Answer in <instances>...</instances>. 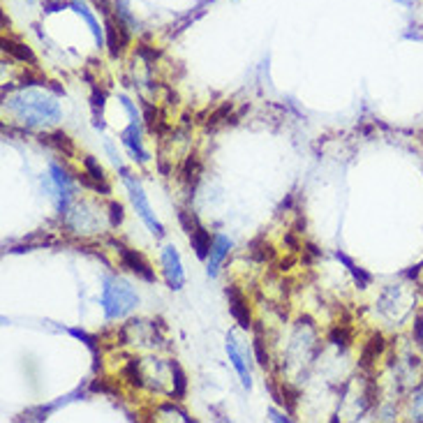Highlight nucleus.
Instances as JSON below:
<instances>
[{"instance_id": "11", "label": "nucleus", "mask_w": 423, "mask_h": 423, "mask_svg": "<svg viewBox=\"0 0 423 423\" xmlns=\"http://www.w3.org/2000/svg\"><path fill=\"white\" fill-rule=\"evenodd\" d=\"M227 356H229V361H232V365L236 368V372H239L243 386H246V389L250 391V389H253V377H250L246 356H243V352L239 349V345H236L234 335H227Z\"/></svg>"}, {"instance_id": "23", "label": "nucleus", "mask_w": 423, "mask_h": 423, "mask_svg": "<svg viewBox=\"0 0 423 423\" xmlns=\"http://www.w3.org/2000/svg\"><path fill=\"white\" fill-rule=\"evenodd\" d=\"M229 118H232V104H222L218 106L215 111L209 113V120H206V127H218V125H225L229 123Z\"/></svg>"}, {"instance_id": "9", "label": "nucleus", "mask_w": 423, "mask_h": 423, "mask_svg": "<svg viewBox=\"0 0 423 423\" xmlns=\"http://www.w3.org/2000/svg\"><path fill=\"white\" fill-rule=\"evenodd\" d=\"M120 141H123V146L130 150V155L134 160H139L141 164L148 162V153L143 150V143H141V132H139V120H130V125H127V130L120 134Z\"/></svg>"}, {"instance_id": "32", "label": "nucleus", "mask_w": 423, "mask_h": 423, "mask_svg": "<svg viewBox=\"0 0 423 423\" xmlns=\"http://www.w3.org/2000/svg\"><path fill=\"white\" fill-rule=\"evenodd\" d=\"M285 243H287V246H289V250H292V253H296V250H301L298 241L294 239V234H287V236H285Z\"/></svg>"}, {"instance_id": "5", "label": "nucleus", "mask_w": 423, "mask_h": 423, "mask_svg": "<svg viewBox=\"0 0 423 423\" xmlns=\"http://www.w3.org/2000/svg\"><path fill=\"white\" fill-rule=\"evenodd\" d=\"M104 40H106V47H109L111 58H118V56L127 49V45H130V31H127L125 21L120 17H111V14H106Z\"/></svg>"}, {"instance_id": "21", "label": "nucleus", "mask_w": 423, "mask_h": 423, "mask_svg": "<svg viewBox=\"0 0 423 423\" xmlns=\"http://www.w3.org/2000/svg\"><path fill=\"white\" fill-rule=\"evenodd\" d=\"M255 356H257V363L262 365V368H271V354H269V347H266V340H264V328L260 324H255Z\"/></svg>"}, {"instance_id": "19", "label": "nucleus", "mask_w": 423, "mask_h": 423, "mask_svg": "<svg viewBox=\"0 0 423 423\" xmlns=\"http://www.w3.org/2000/svg\"><path fill=\"white\" fill-rule=\"evenodd\" d=\"M250 257L257 264H269L276 260V248L264 239V236H257V239L250 243Z\"/></svg>"}, {"instance_id": "24", "label": "nucleus", "mask_w": 423, "mask_h": 423, "mask_svg": "<svg viewBox=\"0 0 423 423\" xmlns=\"http://www.w3.org/2000/svg\"><path fill=\"white\" fill-rule=\"evenodd\" d=\"M338 260L340 262H345L347 264V269L352 271V276H354V280H356V285L361 287V289H365V287H368V282H370V273H365L363 269H358L356 264L349 260L347 255H342V253H338Z\"/></svg>"}, {"instance_id": "7", "label": "nucleus", "mask_w": 423, "mask_h": 423, "mask_svg": "<svg viewBox=\"0 0 423 423\" xmlns=\"http://www.w3.org/2000/svg\"><path fill=\"white\" fill-rule=\"evenodd\" d=\"M162 273L164 280H167L169 289H183L185 285V273H183V264H181V255L174 246H164L162 250Z\"/></svg>"}, {"instance_id": "26", "label": "nucleus", "mask_w": 423, "mask_h": 423, "mask_svg": "<svg viewBox=\"0 0 423 423\" xmlns=\"http://www.w3.org/2000/svg\"><path fill=\"white\" fill-rule=\"evenodd\" d=\"M83 169H86V174H88L90 178H95V181H106V176H104V169L99 167L97 160L93 155H86L83 157Z\"/></svg>"}, {"instance_id": "14", "label": "nucleus", "mask_w": 423, "mask_h": 423, "mask_svg": "<svg viewBox=\"0 0 423 423\" xmlns=\"http://www.w3.org/2000/svg\"><path fill=\"white\" fill-rule=\"evenodd\" d=\"M190 243H192V250H195V255L199 257V260H209L211 248H213V236L202 222H199L195 232L190 234Z\"/></svg>"}, {"instance_id": "6", "label": "nucleus", "mask_w": 423, "mask_h": 423, "mask_svg": "<svg viewBox=\"0 0 423 423\" xmlns=\"http://www.w3.org/2000/svg\"><path fill=\"white\" fill-rule=\"evenodd\" d=\"M225 294L229 301V312H232V317L236 319V324L241 328H246V331H250V328L255 326V321H253V310H250L248 296L241 292V287H236V285H229Z\"/></svg>"}, {"instance_id": "12", "label": "nucleus", "mask_w": 423, "mask_h": 423, "mask_svg": "<svg viewBox=\"0 0 423 423\" xmlns=\"http://www.w3.org/2000/svg\"><path fill=\"white\" fill-rule=\"evenodd\" d=\"M229 250H232V241H229L227 236H222V234H215L213 236V248H211V255H209V276L211 278L218 276L220 264L225 262Z\"/></svg>"}, {"instance_id": "17", "label": "nucleus", "mask_w": 423, "mask_h": 423, "mask_svg": "<svg viewBox=\"0 0 423 423\" xmlns=\"http://www.w3.org/2000/svg\"><path fill=\"white\" fill-rule=\"evenodd\" d=\"M328 340H331L335 347L347 349L354 342V326L349 324L347 319L338 321V324H333L331 331H328Z\"/></svg>"}, {"instance_id": "18", "label": "nucleus", "mask_w": 423, "mask_h": 423, "mask_svg": "<svg viewBox=\"0 0 423 423\" xmlns=\"http://www.w3.org/2000/svg\"><path fill=\"white\" fill-rule=\"evenodd\" d=\"M3 51L10 54L12 58H17L21 63H31V65H35V63H38V58H35V54H33V49L26 47L24 42L14 40V38H3Z\"/></svg>"}, {"instance_id": "25", "label": "nucleus", "mask_w": 423, "mask_h": 423, "mask_svg": "<svg viewBox=\"0 0 423 423\" xmlns=\"http://www.w3.org/2000/svg\"><path fill=\"white\" fill-rule=\"evenodd\" d=\"M72 7H74V10L81 14V17L86 19V24L90 26V31H93V35H95V40L97 42H102V33H99V26H97V21L93 19V14L86 10V5L81 3V0H72Z\"/></svg>"}, {"instance_id": "16", "label": "nucleus", "mask_w": 423, "mask_h": 423, "mask_svg": "<svg viewBox=\"0 0 423 423\" xmlns=\"http://www.w3.org/2000/svg\"><path fill=\"white\" fill-rule=\"evenodd\" d=\"M42 143H47V146H51L54 150H58L65 157H74L77 155V146L74 141H72L65 132H51V134H42Z\"/></svg>"}, {"instance_id": "29", "label": "nucleus", "mask_w": 423, "mask_h": 423, "mask_svg": "<svg viewBox=\"0 0 423 423\" xmlns=\"http://www.w3.org/2000/svg\"><path fill=\"white\" fill-rule=\"evenodd\" d=\"M109 218H111V227H118V225H123V220H125V213H123V204H118V202H109Z\"/></svg>"}, {"instance_id": "30", "label": "nucleus", "mask_w": 423, "mask_h": 423, "mask_svg": "<svg viewBox=\"0 0 423 423\" xmlns=\"http://www.w3.org/2000/svg\"><path fill=\"white\" fill-rule=\"evenodd\" d=\"M70 333L74 335V338H79V340H83L86 342V347L90 349L93 354H97V345H95V340L90 338L88 333H83V331H79V328H70Z\"/></svg>"}, {"instance_id": "8", "label": "nucleus", "mask_w": 423, "mask_h": 423, "mask_svg": "<svg viewBox=\"0 0 423 423\" xmlns=\"http://www.w3.org/2000/svg\"><path fill=\"white\" fill-rule=\"evenodd\" d=\"M384 349H386L384 335L379 333V331L370 333V338L365 340L363 347H361V356H358V368H361V370H372V365H375L377 358L384 354Z\"/></svg>"}, {"instance_id": "1", "label": "nucleus", "mask_w": 423, "mask_h": 423, "mask_svg": "<svg viewBox=\"0 0 423 423\" xmlns=\"http://www.w3.org/2000/svg\"><path fill=\"white\" fill-rule=\"evenodd\" d=\"M5 106L26 125H54L61 120L58 102L40 90H21L7 97Z\"/></svg>"}, {"instance_id": "27", "label": "nucleus", "mask_w": 423, "mask_h": 423, "mask_svg": "<svg viewBox=\"0 0 423 423\" xmlns=\"http://www.w3.org/2000/svg\"><path fill=\"white\" fill-rule=\"evenodd\" d=\"M178 220H181V225H183V229H185V234H192L197 229V225H199V220H197V215L192 213V211H188V209H178Z\"/></svg>"}, {"instance_id": "4", "label": "nucleus", "mask_w": 423, "mask_h": 423, "mask_svg": "<svg viewBox=\"0 0 423 423\" xmlns=\"http://www.w3.org/2000/svg\"><path fill=\"white\" fill-rule=\"evenodd\" d=\"M109 243H111V248L118 253L123 269H127L130 273H134L137 278H141V280L155 282V271H153V266H150V262L146 260V257H143L141 253H137V250L127 248L125 243H120V241H116V239H111Z\"/></svg>"}, {"instance_id": "31", "label": "nucleus", "mask_w": 423, "mask_h": 423, "mask_svg": "<svg viewBox=\"0 0 423 423\" xmlns=\"http://www.w3.org/2000/svg\"><path fill=\"white\" fill-rule=\"evenodd\" d=\"M303 253L308 255V257H305V262H308V264H310V262L314 260V257H319V255H321L319 250H317V246H312V243H303Z\"/></svg>"}, {"instance_id": "33", "label": "nucleus", "mask_w": 423, "mask_h": 423, "mask_svg": "<svg viewBox=\"0 0 423 423\" xmlns=\"http://www.w3.org/2000/svg\"><path fill=\"white\" fill-rule=\"evenodd\" d=\"M271 419H273V421H289V417H280L276 410H271Z\"/></svg>"}, {"instance_id": "28", "label": "nucleus", "mask_w": 423, "mask_h": 423, "mask_svg": "<svg viewBox=\"0 0 423 423\" xmlns=\"http://www.w3.org/2000/svg\"><path fill=\"white\" fill-rule=\"evenodd\" d=\"M137 54H139V58H143L148 63V65H153V63L160 58V51H157L155 47H150V45H139Z\"/></svg>"}, {"instance_id": "3", "label": "nucleus", "mask_w": 423, "mask_h": 423, "mask_svg": "<svg viewBox=\"0 0 423 423\" xmlns=\"http://www.w3.org/2000/svg\"><path fill=\"white\" fill-rule=\"evenodd\" d=\"M118 169L123 171V181H125V185H127V192H130V199H132L134 209H137V213H139V218L146 222V227H148L155 236H164L162 222L155 218V213H153V209H150V204H148V199H146V192H143L141 183L137 181V176H132L130 171L123 167V164H120Z\"/></svg>"}, {"instance_id": "22", "label": "nucleus", "mask_w": 423, "mask_h": 423, "mask_svg": "<svg viewBox=\"0 0 423 423\" xmlns=\"http://www.w3.org/2000/svg\"><path fill=\"white\" fill-rule=\"evenodd\" d=\"M123 377L127 379V384L137 386V389H141L143 384V375H141V368H139V358H127L125 368H123Z\"/></svg>"}, {"instance_id": "13", "label": "nucleus", "mask_w": 423, "mask_h": 423, "mask_svg": "<svg viewBox=\"0 0 423 423\" xmlns=\"http://www.w3.org/2000/svg\"><path fill=\"white\" fill-rule=\"evenodd\" d=\"M199 178H202V160L197 153H190L181 164V181L188 190H195Z\"/></svg>"}, {"instance_id": "10", "label": "nucleus", "mask_w": 423, "mask_h": 423, "mask_svg": "<svg viewBox=\"0 0 423 423\" xmlns=\"http://www.w3.org/2000/svg\"><path fill=\"white\" fill-rule=\"evenodd\" d=\"M266 389L271 391V396H273L276 403H278V405H282L287 412H289V414L296 412L298 398H301L298 389H294V386H292V384H287V382H282L280 386H276L273 382H269V384H266Z\"/></svg>"}, {"instance_id": "2", "label": "nucleus", "mask_w": 423, "mask_h": 423, "mask_svg": "<svg viewBox=\"0 0 423 423\" xmlns=\"http://www.w3.org/2000/svg\"><path fill=\"white\" fill-rule=\"evenodd\" d=\"M99 303L104 308L106 319H120L139 305V294L123 278H106Z\"/></svg>"}, {"instance_id": "15", "label": "nucleus", "mask_w": 423, "mask_h": 423, "mask_svg": "<svg viewBox=\"0 0 423 423\" xmlns=\"http://www.w3.org/2000/svg\"><path fill=\"white\" fill-rule=\"evenodd\" d=\"M143 120H146L148 132L153 134H164L169 130V123L167 118H164L162 109H157V106H153L150 102H143Z\"/></svg>"}, {"instance_id": "20", "label": "nucleus", "mask_w": 423, "mask_h": 423, "mask_svg": "<svg viewBox=\"0 0 423 423\" xmlns=\"http://www.w3.org/2000/svg\"><path fill=\"white\" fill-rule=\"evenodd\" d=\"M169 368H171V377H174V391H171V398L183 400L185 396H188V377H185L181 363L171 361Z\"/></svg>"}]
</instances>
